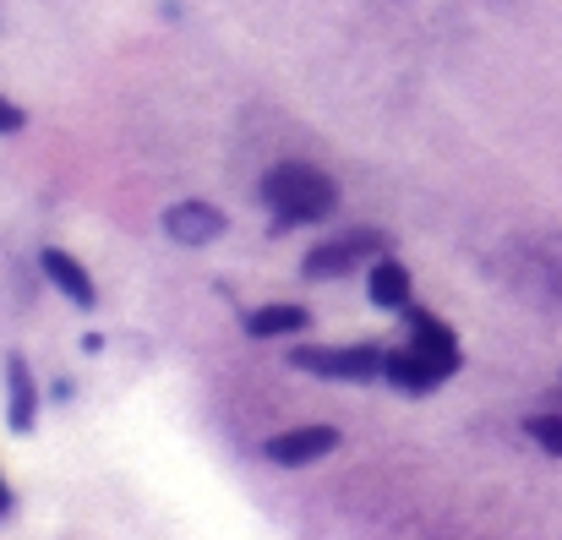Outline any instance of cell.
<instances>
[{"mask_svg": "<svg viewBox=\"0 0 562 540\" xmlns=\"http://www.w3.org/2000/svg\"><path fill=\"white\" fill-rule=\"evenodd\" d=\"M508 290L541 312H562V235H519L497 257Z\"/></svg>", "mask_w": 562, "mask_h": 540, "instance_id": "6da1fadb", "label": "cell"}, {"mask_svg": "<svg viewBox=\"0 0 562 540\" xmlns=\"http://www.w3.org/2000/svg\"><path fill=\"white\" fill-rule=\"evenodd\" d=\"M262 196L279 213V224H323L339 207V185L312 165H273L262 176Z\"/></svg>", "mask_w": 562, "mask_h": 540, "instance_id": "7a4b0ae2", "label": "cell"}, {"mask_svg": "<svg viewBox=\"0 0 562 540\" xmlns=\"http://www.w3.org/2000/svg\"><path fill=\"white\" fill-rule=\"evenodd\" d=\"M290 365H301L312 376H334V382H372L382 376V350L372 345H301V350H290Z\"/></svg>", "mask_w": 562, "mask_h": 540, "instance_id": "3957f363", "label": "cell"}, {"mask_svg": "<svg viewBox=\"0 0 562 540\" xmlns=\"http://www.w3.org/2000/svg\"><path fill=\"white\" fill-rule=\"evenodd\" d=\"M382 246H387L382 229H350V235H339V240L312 246L306 262H301V273H306V279H339V273H356L361 262H372Z\"/></svg>", "mask_w": 562, "mask_h": 540, "instance_id": "277c9868", "label": "cell"}, {"mask_svg": "<svg viewBox=\"0 0 562 540\" xmlns=\"http://www.w3.org/2000/svg\"><path fill=\"white\" fill-rule=\"evenodd\" d=\"M334 448H339V431H334V426H295V431H279V437L262 442V453H268L273 464H284V470L317 464V459H328Z\"/></svg>", "mask_w": 562, "mask_h": 540, "instance_id": "5b68a950", "label": "cell"}, {"mask_svg": "<svg viewBox=\"0 0 562 540\" xmlns=\"http://www.w3.org/2000/svg\"><path fill=\"white\" fill-rule=\"evenodd\" d=\"M165 235L181 240V246H207V240L224 235V213L213 202H202V196H187V202H176L165 213Z\"/></svg>", "mask_w": 562, "mask_h": 540, "instance_id": "8992f818", "label": "cell"}, {"mask_svg": "<svg viewBox=\"0 0 562 540\" xmlns=\"http://www.w3.org/2000/svg\"><path fill=\"white\" fill-rule=\"evenodd\" d=\"M382 376H387L393 387H404V393H431L437 382H448V371H442L437 360H426L415 345H409V350L382 356Z\"/></svg>", "mask_w": 562, "mask_h": 540, "instance_id": "52a82bcc", "label": "cell"}, {"mask_svg": "<svg viewBox=\"0 0 562 540\" xmlns=\"http://www.w3.org/2000/svg\"><path fill=\"white\" fill-rule=\"evenodd\" d=\"M409 339H415V350H420V356L437 360L448 376L459 371V360H464L459 356V339H453V328H448V323H437L431 312H409Z\"/></svg>", "mask_w": 562, "mask_h": 540, "instance_id": "ba28073f", "label": "cell"}, {"mask_svg": "<svg viewBox=\"0 0 562 540\" xmlns=\"http://www.w3.org/2000/svg\"><path fill=\"white\" fill-rule=\"evenodd\" d=\"M5 420H11V431H33V420H38V387H33L22 356L5 360Z\"/></svg>", "mask_w": 562, "mask_h": 540, "instance_id": "9c48e42d", "label": "cell"}, {"mask_svg": "<svg viewBox=\"0 0 562 540\" xmlns=\"http://www.w3.org/2000/svg\"><path fill=\"white\" fill-rule=\"evenodd\" d=\"M306 328H312V312L295 306V301H273V306H257L246 317L251 339H284V334H306Z\"/></svg>", "mask_w": 562, "mask_h": 540, "instance_id": "30bf717a", "label": "cell"}, {"mask_svg": "<svg viewBox=\"0 0 562 540\" xmlns=\"http://www.w3.org/2000/svg\"><path fill=\"white\" fill-rule=\"evenodd\" d=\"M44 273H49V284H55L71 306H93V279H88V268H82L71 251H44Z\"/></svg>", "mask_w": 562, "mask_h": 540, "instance_id": "8fae6325", "label": "cell"}, {"mask_svg": "<svg viewBox=\"0 0 562 540\" xmlns=\"http://www.w3.org/2000/svg\"><path fill=\"white\" fill-rule=\"evenodd\" d=\"M367 290H372V301L382 312H404L409 306V268L404 262H376Z\"/></svg>", "mask_w": 562, "mask_h": 540, "instance_id": "7c38bea8", "label": "cell"}, {"mask_svg": "<svg viewBox=\"0 0 562 540\" xmlns=\"http://www.w3.org/2000/svg\"><path fill=\"white\" fill-rule=\"evenodd\" d=\"M530 437L562 459V415H530Z\"/></svg>", "mask_w": 562, "mask_h": 540, "instance_id": "4fadbf2b", "label": "cell"}, {"mask_svg": "<svg viewBox=\"0 0 562 540\" xmlns=\"http://www.w3.org/2000/svg\"><path fill=\"white\" fill-rule=\"evenodd\" d=\"M16 126H22V110L0 93V137H5V132H16Z\"/></svg>", "mask_w": 562, "mask_h": 540, "instance_id": "5bb4252c", "label": "cell"}, {"mask_svg": "<svg viewBox=\"0 0 562 540\" xmlns=\"http://www.w3.org/2000/svg\"><path fill=\"white\" fill-rule=\"evenodd\" d=\"M11 514V486H5V475H0V519Z\"/></svg>", "mask_w": 562, "mask_h": 540, "instance_id": "9a60e30c", "label": "cell"}]
</instances>
